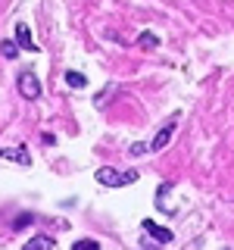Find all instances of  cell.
Returning a JSON list of instances; mask_svg holds the SVG:
<instances>
[{
    "label": "cell",
    "instance_id": "6",
    "mask_svg": "<svg viewBox=\"0 0 234 250\" xmlns=\"http://www.w3.org/2000/svg\"><path fill=\"white\" fill-rule=\"evenodd\" d=\"M3 160H13V163H22V166H28L31 156L22 150V147H13V150H3Z\"/></svg>",
    "mask_w": 234,
    "mask_h": 250
},
{
    "label": "cell",
    "instance_id": "8",
    "mask_svg": "<svg viewBox=\"0 0 234 250\" xmlns=\"http://www.w3.org/2000/svg\"><path fill=\"white\" fill-rule=\"evenodd\" d=\"M137 44L144 47V50H153V47H159V38H156L153 31H144V35L137 38Z\"/></svg>",
    "mask_w": 234,
    "mask_h": 250
},
{
    "label": "cell",
    "instance_id": "10",
    "mask_svg": "<svg viewBox=\"0 0 234 250\" xmlns=\"http://www.w3.org/2000/svg\"><path fill=\"white\" fill-rule=\"evenodd\" d=\"M16 44H19V41H3V47H0V50H3L6 60H16V57H19V47H16Z\"/></svg>",
    "mask_w": 234,
    "mask_h": 250
},
{
    "label": "cell",
    "instance_id": "7",
    "mask_svg": "<svg viewBox=\"0 0 234 250\" xmlns=\"http://www.w3.org/2000/svg\"><path fill=\"white\" fill-rule=\"evenodd\" d=\"M57 244H53V238H31L28 244H25V250H53Z\"/></svg>",
    "mask_w": 234,
    "mask_h": 250
},
{
    "label": "cell",
    "instance_id": "5",
    "mask_svg": "<svg viewBox=\"0 0 234 250\" xmlns=\"http://www.w3.org/2000/svg\"><path fill=\"white\" fill-rule=\"evenodd\" d=\"M144 229H147V234H150V238L159 241V244H169V241H172V231H169V229H156V222H150V219L144 222Z\"/></svg>",
    "mask_w": 234,
    "mask_h": 250
},
{
    "label": "cell",
    "instance_id": "1",
    "mask_svg": "<svg viewBox=\"0 0 234 250\" xmlns=\"http://www.w3.org/2000/svg\"><path fill=\"white\" fill-rule=\"evenodd\" d=\"M19 94L25 100H35L38 94H41V82H38L31 72H25V75H19Z\"/></svg>",
    "mask_w": 234,
    "mask_h": 250
},
{
    "label": "cell",
    "instance_id": "9",
    "mask_svg": "<svg viewBox=\"0 0 234 250\" xmlns=\"http://www.w3.org/2000/svg\"><path fill=\"white\" fill-rule=\"evenodd\" d=\"M66 84H69V88H84V84H88V78L72 69V72H66Z\"/></svg>",
    "mask_w": 234,
    "mask_h": 250
},
{
    "label": "cell",
    "instance_id": "4",
    "mask_svg": "<svg viewBox=\"0 0 234 250\" xmlns=\"http://www.w3.org/2000/svg\"><path fill=\"white\" fill-rule=\"evenodd\" d=\"M16 41H19L22 50H31V53L38 50L35 41H31V31H28V25H16Z\"/></svg>",
    "mask_w": 234,
    "mask_h": 250
},
{
    "label": "cell",
    "instance_id": "2",
    "mask_svg": "<svg viewBox=\"0 0 234 250\" xmlns=\"http://www.w3.org/2000/svg\"><path fill=\"white\" fill-rule=\"evenodd\" d=\"M97 182L106 185V188H119V185H125V172H116V169L103 166V169L97 172Z\"/></svg>",
    "mask_w": 234,
    "mask_h": 250
},
{
    "label": "cell",
    "instance_id": "13",
    "mask_svg": "<svg viewBox=\"0 0 234 250\" xmlns=\"http://www.w3.org/2000/svg\"><path fill=\"white\" fill-rule=\"evenodd\" d=\"M131 153L140 156V153H147V144H131Z\"/></svg>",
    "mask_w": 234,
    "mask_h": 250
},
{
    "label": "cell",
    "instance_id": "3",
    "mask_svg": "<svg viewBox=\"0 0 234 250\" xmlns=\"http://www.w3.org/2000/svg\"><path fill=\"white\" fill-rule=\"evenodd\" d=\"M172 135H175V122H166V125H162V128H159V135H156L153 138V150H162V147H166L169 144V141H172Z\"/></svg>",
    "mask_w": 234,
    "mask_h": 250
},
{
    "label": "cell",
    "instance_id": "11",
    "mask_svg": "<svg viewBox=\"0 0 234 250\" xmlns=\"http://www.w3.org/2000/svg\"><path fill=\"white\" fill-rule=\"evenodd\" d=\"M97 241H75V250H94Z\"/></svg>",
    "mask_w": 234,
    "mask_h": 250
},
{
    "label": "cell",
    "instance_id": "12",
    "mask_svg": "<svg viewBox=\"0 0 234 250\" xmlns=\"http://www.w3.org/2000/svg\"><path fill=\"white\" fill-rule=\"evenodd\" d=\"M135 182H137V172H135V169L125 172V185H135Z\"/></svg>",
    "mask_w": 234,
    "mask_h": 250
}]
</instances>
